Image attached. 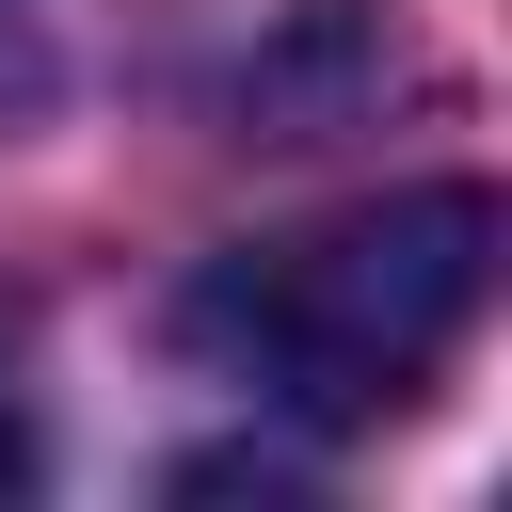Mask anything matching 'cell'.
Instances as JSON below:
<instances>
[{"mask_svg": "<svg viewBox=\"0 0 512 512\" xmlns=\"http://www.w3.org/2000/svg\"><path fill=\"white\" fill-rule=\"evenodd\" d=\"M496 192L480 176H416V192H352L320 224L224 240L176 288V352L208 384H240L288 432H384L400 400H432V368L480 336L496 304Z\"/></svg>", "mask_w": 512, "mask_h": 512, "instance_id": "cell-1", "label": "cell"}, {"mask_svg": "<svg viewBox=\"0 0 512 512\" xmlns=\"http://www.w3.org/2000/svg\"><path fill=\"white\" fill-rule=\"evenodd\" d=\"M16 32H32V0H0V96H16Z\"/></svg>", "mask_w": 512, "mask_h": 512, "instance_id": "cell-2", "label": "cell"}, {"mask_svg": "<svg viewBox=\"0 0 512 512\" xmlns=\"http://www.w3.org/2000/svg\"><path fill=\"white\" fill-rule=\"evenodd\" d=\"M16 480H32V448H16V432H0V496H16Z\"/></svg>", "mask_w": 512, "mask_h": 512, "instance_id": "cell-3", "label": "cell"}]
</instances>
